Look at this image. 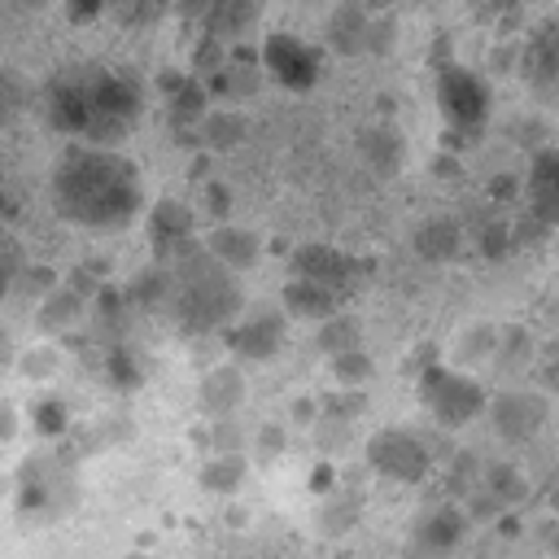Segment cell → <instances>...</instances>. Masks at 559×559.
Listing matches in <instances>:
<instances>
[{
    "mask_svg": "<svg viewBox=\"0 0 559 559\" xmlns=\"http://www.w3.org/2000/svg\"><path fill=\"white\" fill-rule=\"evenodd\" d=\"M432 100H437L441 122H445L450 135H459V140H476V135L489 127L493 92H489L485 74L472 70V66H463V61H441V66H437Z\"/></svg>",
    "mask_w": 559,
    "mask_h": 559,
    "instance_id": "4",
    "label": "cell"
},
{
    "mask_svg": "<svg viewBox=\"0 0 559 559\" xmlns=\"http://www.w3.org/2000/svg\"><path fill=\"white\" fill-rule=\"evenodd\" d=\"M528 201L546 223H559V148H542L528 166Z\"/></svg>",
    "mask_w": 559,
    "mask_h": 559,
    "instance_id": "12",
    "label": "cell"
},
{
    "mask_svg": "<svg viewBox=\"0 0 559 559\" xmlns=\"http://www.w3.org/2000/svg\"><path fill=\"white\" fill-rule=\"evenodd\" d=\"M205 253L223 266V271H249L253 262H258V240L249 236V231H240V227H218L210 240H205Z\"/></svg>",
    "mask_w": 559,
    "mask_h": 559,
    "instance_id": "15",
    "label": "cell"
},
{
    "mask_svg": "<svg viewBox=\"0 0 559 559\" xmlns=\"http://www.w3.org/2000/svg\"><path fill=\"white\" fill-rule=\"evenodd\" d=\"M153 240L175 249V245H192V210H183L179 201H162L153 205Z\"/></svg>",
    "mask_w": 559,
    "mask_h": 559,
    "instance_id": "17",
    "label": "cell"
},
{
    "mask_svg": "<svg viewBox=\"0 0 559 559\" xmlns=\"http://www.w3.org/2000/svg\"><path fill=\"white\" fill-rule=\"evenodd\" d=\"M4 367H9V336L0 332V371H4Z\"/></svg>",
    "mask_w": 559,
    "mask_h": 559,
    "instance_id": "25",
    "label": "cell"
},
{
    "mask_svg": "<svg viewBox=\"0 0 559 559\" xmlns=\"http://www.w3.org/2000/svg\"><path fill=\"white\" fill-rule=\"evenodd\" d=\"M44 118L74 144L118 148L144 118V83L131 70L79 61L44 83Z\"/></svg>",
    "mask_w": 559,
    "mask_h": 559,
    "instance_id": "1",
    "label": "cell"
},
{
    "mask_svg": "<svg viewBox=\"0 0 559 559\" xmlns=\"http://www.w3.org/2000/svg\"><path fill=\"white\" fill-rule=\"evenodd\" d=\"M26 96H31V92H26V79H22L17 70H4V66H0V127L13 122V118L26 109Z\"/></svg>",
    "mask_w": 559,
    "mask_h": 559,
    "instance_id": "19",
    "label": "cell"
},
{
    "mask_svg": "<svg viewBox=\"0 0 559 559\" xmlns=\"http://www.w3.org/2000/svg\"><path fill=\"white\" fill-rule=\"evenodd\" d=\"M520 74H524L528 92H533L546 109L559 114V17L542 22V26L528 35V44H524V52H520Z\"/></svg>",
    "mask_w": 559,
    "mask_h": 559,
    "instance_id": "9",
    "label": "cell"
},
{
    "mask_svg": "<svg viewBox=\"0 0 559 559\" xmlns=\"http://www.w3.org/2000/svg\"><path fill=\"white\" fill-rule=\"evenodd\" d=\"M201 131H205V140H210L214 148H223V144H236V140L245 135V118H240L236 109H205Z\"/></svg>",
    "mask_w": 559,
    "mask_h": 559,
    "instance_id": "18",
    "label": "cell"
},
{
    "mask_svg": "<svg viewBox=\"0 0 559 559\" xmlns=\"http://www.w3.org/2000/svg\"><path fill=\"white\" fill-rule=\"evenodd\" d=\"M332 371L341 376V384H362V380L371 376V358H367V349L358 345V349L332 354Z\"/></svg>",
    "mask_w": 559,
    "mask_h": 559,
    "instance_id": "21",
    "label": "cell"
},
{
    "mask_svg": "<svg viewBox=\"0 0 559 559\" xmlns=\"http://www.w3.org/2000/svg\"><path fill=\"white\" fill-rule=\"evenodd\" d=\"M371 26H376V17H371L367 9H358V4L336 9V17L328 22V44H332V52H341V57L367 52V48H371Z\"/></svg>",
    "mask_w": 559,
    "mask_h": 559,
    "instance_id": "13",
    "label": "cell"
},
{
    "mask_svg": "<svg viewBox=\"0 0 559 559\" xmlns=\"http://www.w3.org/2000/svg\"><path fill=\"white\" fill-rule=\"evenodd\" d=\"M454 537H459V515H454V511L432 515V520H428V528H424V542H428V546H437V550H445Z\"/></svg>",
    "mask_w": 559,
    "mask_h": 559,
    "instance_id": "22",
    "label": "cell"
},
{
    "mask_svg": "<svg viewBox=\"0 0 559 559\" xmlns=\"http://www.w3.org/2000/svg\"><path fill=\"white\" fill-rule=\"evenodd\" d=\"M419 397H424V406H428V415H437L441 424H467L472 415H480V406H485V393L467 380V376H459V371H450V367H428L424 371V384H419Z\"/></svg>",
    "mask_w": 559,
    "mask_h": 559,
    "instance_id": "6",
    "label": "cell"
},
{
    "mask_svg": "<svg viewBox=\"0 0 559 559\" xmlns=\"http://www.w3.org/2000/svg\"><path fill=\"white\" fill-rule=\"evenodd\" d=\"M358 275V258H349L345 249H332V245H301L293 253V280H310V284H323L332 293H341L349 280Z\"/></svg>",
    "mask_w": 559,
    "mask_h": 559,
    "instance_id": "10",
    "label": "cell"
},
{
    "mask_svg": "<svg viewBox=\"0 0 559 559\" xmlns=\"http://www.w3.org/2000/svg\"><path fill=\"white\" fill-rule=\"evenodd\" d=\"M454 249H459V231L450 223H428L419 231V253L424 258H450Z\"/></svg>",
    "mask_w": 559,
    "mask_h": 559,
    "instance_id": "20",
    "label": "cell"
},
{
    "mask_svg": "<svg viewBox=\"0 0 559 559\" xmlns=\"http://www.w3.org/2000/svg\"><path fill=\"white\" fill-rule=\"evenodd\" d=\"M52 210L83 231H118L144 210V179L131 157L100 144H66L48 175Z\"/></svg>",
    "mask_w": 559,
    "mask_h": 559,
    "instance_id": "2",
    "label": "cell"
},
{
    "mask_svg": "<svg viewBox=\"0 0 559 559\" xmlns=\"http://www.w3.org/2000/svg\"><path fill=\"white\" fill-rule=\"evenodd\" d=\"M258 66H262L280 87H288V92H310V87L319 83V74H323V52H319L310 39L293 35V31H271V35L262 39V48H258Z\"/></svg>",
    "mask_w": 559,
    "mask_h": 559,
    "instance_id": "5",
    "label": "cell"
},
{
    "mask_svg": "<svg viewBox=\"0 0 559 559\" xmlns=\"http://www.w3.org/2000/svg\"><path fill=\"white\" fill-rule=\"evenodd\" d=\"M66 13L74 22H92L96 13H105V0H66Z\"/></svg>",
    "mask_w": 559,
    "mask_h": 559,
    "instance_id": "24",
    "label": "cell"
},
{
    "mask_svg": "<svg viewBox=\"0 0 559 559\" xmlns=\"http://www.w3.org/2000/svg\"><path fill=\"white\" fill-rule=\"evenodd\" d=\"M170 0H105V9H114L118 17H127V22H144V17H153V13H162Z\"/></svg>",
    "mask_w": 559,
    "mask_h": 559,
    "instance_id": "23",
    "label": "cell"
},
{
    "mask_svg": "<svg viewBox=\"0 0 559 559\" xmlns=\"http://www.w3.org/2000/svg\"><path fill=\"white\" fill-rule=\"evenodd\" d=\"M284 314L288 319L323 323V319L336 314V293L323 288V284H310V280H288V288H284Z\"/></svg>",
    "mask_w": 559,
    "mask_h": 559,
    "instance_id": "14",
    "label": "cell"
},
{
    "mask_svg": "<svg viewBox=\"0 0 559 559\" xmlns=\"http://www.w3.org/2000/svg\"><path fill=\"white\" fill-rule=\"evenodd\" d=\"M493 419H498V432L502 437H533L542 428V406L524 393H511L507 402L493 406Z\"/></svg>",
    "mask_w": 559,
    "mask_h": 559,
    "instance_id": "16",
    "label": "cell"
},
{
    "mask_svg": "<svg viewBox=\"0 0 559 559\" xmlns=\"http://www.w3.org/2000/svg\"><path fill=\"white\" fill-rule=\"evenodd\" d=\"M301 4H314V0H301Z\"/></svg>",
    "mask_w": 559,
    "mask_h": 559,
    "instance_id": "26",
    "label": "cell"
},
{
    "mask_svg": "<svg viewBox=\"0 0 559 559\" xmlns=\"http://www.w3.org/2000/svg\"><path fill=\"white\" fill-rule=\"evenodd\" d=\"M284 310H266V314H240L223 328L227 345L240 354V358H271L280 345H284Z\"/></svg>",
    "mask_w": 559,
    "mask_h": 559,
    "instance_id": "11",
    "label": "cell"
},
{
    "mask_svg": "<svg viewBox=\"0 0 559 559\" xmlns=\"http://www.w3.org/2000/svg\"><path fill=\"white\" fill-rule=\"evenodd\" d=\"M266 0H179L183 17L210 39V44H236L245 31H253V22L262 17Z\"/></svg>",
    "mask_w": 559,
    "mask_h": 559,
    "instance_id": "8",
    "label": "cell"
},
{
    "mask_svg": "<svg viewBox=\"0 0 559 559\" xmlns=\"http://www.w3.org/2000/svg\"><path fill=\"white\" fill-rule=\"evenodd\" d=\"M175 314L192 332L227 328L240 314V293L231 284V271H223L210 253H201V266L183 271L175 284Z\"/></svg>",
    "mask_w": 559,
    "mask_h": 559,
    "instance_id": "3",
    "label": "cell"
},
{
    "mask_svg": "<svg viewBox=\"0 0 559 559\" xmlns=\"http://www.w3.org/2000/svg\"><path fill=\"white\" fill-rule=\"evenodd\" d=\"M367 463L384 476V480H397V485H415L428 476L432 459L424 450V441L415 432H402V428H384L367 441Z\"/></svg>",
    "mask_w": 559,
    "mask_h": 559,
    "instance_id": "7",
    "label": "cell"
}]
</instances>
